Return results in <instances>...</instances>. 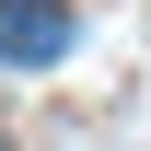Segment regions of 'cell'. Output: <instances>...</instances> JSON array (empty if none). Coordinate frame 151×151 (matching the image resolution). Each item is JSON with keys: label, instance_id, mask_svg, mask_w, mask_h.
<instances>
[{"label": "cell", "instance_id": "6da1fadb", "mask_svg": "<svg viewBox=\"0 0 151 151\" xmlns=\"http://www.w3.org/2000/svg\"><path fill=\"white\" fill-rule=\"evenodd\" d=\"M70 47V0H0V70H47Z\"/></svg>", "mask_w": 151, "mask_h": 151}]
</instances>
